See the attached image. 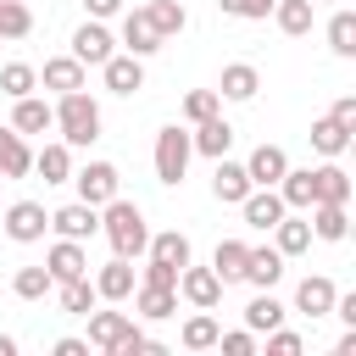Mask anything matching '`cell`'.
<instances>
[{
  "instance_id": "cell-1",
  "label": "cell",
  "mask_w": 356,
  "mask_h": 356,
  "mask_svg": "<svg viewBox=\"0 0 356 356\" xmlns=\"http://www.w3.org/2000/svg\"><path fill=\"white\" fill-rule=\"evenodd\" d=\"M100 234L111 239V256H128V261H139V256H145V239H150L145 211H139L134 200H122V195H111V200L100 206Z\"/></svg>"
},
{
  "instance_id": "cell-2",
  "label": "cell",
  "mask_w": 356,
  "mask_h": 356,
  "mask_svg": "<svg viewBox=\"0 0 356 356\" xmlns=\"http://www.w3.org/2000/svg\"><path fill=\"white\" fill-rule=\"evenodd\" d=\"M50 111H56V128H61V139H67L72 150H83V145L100 139V100H95V95L67 89V95H56Z\"/></svg>"
},
{
  "instance_id": "cell-3",
  "label": "cell",
  "mask_w": 356,
  "mask_h": 356,
  "mask_svg": "<svg viewBox=\"0 0 356 356\" xmlns=\"http://www.w3.org/2000/svg\"><path fill=\"white\" fill-rule=\"evenodd\" d=\"M189 156H195V145H189V128L167 122V128L156 134V178H161V184H184V172H189Z\"/></svg>"
},
{
  "instance_id": "cell-4",
  "label": "cell",
  "mask_w": 356,
  "mask_h": 356,
  "mask_svg": "<svg viewBox=\"0 0 356 356\" xmlns=\"http://www.w3.org/2000/svg\"><path fill=\"white\" fill-rule=\"evenodd\" d=\"M0 228H6V239H17V245H39V239L50 234V211H44L39 200H11V206L0 211Z\"/></svg>"
},
{
  "instance_id": "cell-5",
  "label": "cell",
  "mask_w": 356,
  "mask_h": 356,
  "mask_svg": "<svg viewBox=\"0 0 356 356\" xmlns=\"http://www.w3.org/2000/svg\"><path fill=\"white\" fill-rule=\"evenodd\" d=\"M67 184H78V200H89V206H106L111 195H122V172H117L111 161H89V167H78Z\"/></svg>"
},
{
  "instance_id": "cell-6",
  "label": "cell",
  "mask_w": 356,
  "mask_h": 356,
  "mask_svg": "<svg viewBox=\"0 0 356 356\" xmlns=\"http://www.w3.org/2000/svg\"><path fill=\"white\" fill-rule=\"evenodd\" d=\"M50 228H56V239H89V234H100V206L67 200V206L50 211Z\"/></svg>"
},
{
  "instance_id": "cell-7",
  "label": "cell",
  "mask_w": 356,
  "mask_h": 356,
  "mask_svg": "<svg viewBox=\"0 0 356 356\" xmlns=\"http://www.w3.org/2000/svg\"><path fill=\"white\" fill-rule=\"evenodd\" d=\"M222 289H228V284H222V278H217L211 267H189V261L178 267V295H184L189 306H200V312H211V306L222 300Z\"/></svg>"
},
{
  "instance_id": "cell-8",
  "label": "cell",
  "mask_w": 356,
  "mask_h": 356,
  "mask_svg": "<svg viewBox=\"0 0 356 356\" xmlns=\"http://www.w3.org/2000/svg\"><path fill=\"white\" fill-rule=\"evenodd\" d=\"M100 78H106L111 95H139V89H145V61L128 56V50H111V56L100 61Z\"/></svg>"
},
{
  "instance_id": "cell-9",
  "label": "cell",
  "mask_w": 356,
  "mask_h": 356,
  "mask_svg": "<svg viewBox=\"0 0 356 356\" xmlns=\"http://www.w3.org/2000/svg\"><path fill=\"white\" fill-rule=\"evenodd\" d=\"M117 17H122V50H128V56H139V61H145V56H156V50L167 44V39L150 28L145 6H134V11H117Z\"/></svg>"
},
{
  "instance_id": "cell-10",
  "label": "cell",
  "mask_w": 356,
  "mask_h": 356,
  "mask_svg": "<svg viewBox=\"0 0 356 356\" xmlns=\"http://www.w3.org/2000/svg\"><path fill=\"white\" fill-rule=\"evenodd\" d=\"M89 284H95V295H100V300H111V306H117V300H128V295H134L139 273H134V261H128V256H111Z\"/></svg>"
},
{
  "instance_id": "cell-11",
  "label": "cell",
  "mask_w": 356,
  "mask_h": 356,
  "mask_svg": "<svg viewBox=\"0 0 356 356\" xmlns=\"http://www.w3.org/2000/svg\"><path fill=\"white\" fill-rule=\"evenodd\" d=\"M111 50H117L111 28H106V22H95V17H83V28L72 33V56H78L83 67H100V61H106Z\"/></svg>"
},
{
  "instance_id": "cell-12",
  "label": "cell",
  "mask_w": 356,
  "mask_h": 356,
  "mask_svg": "<svg viewBox=\"0 0 356 356\" xmlns=\"http://www.w3.org/2000/svg\"><path fill=\"white\" fill-rule=\"evenodd\" d=\"M250 189H256V184H250L245 161H228V156H217V172H211V195H217L222 206H239Z\"/></svg>"
},
{
  "instance_id": "cell-13",
  "label": "cell",
  "mask_w": 356,
  "mask_h": 356,
  "mask_svg": "<svg viewBox=\"0 0 356 356\" xmlns=\"http://www.w3.org/2000/svg\"><path fill=\"white\" fill-rule=\"evenodd\" d=\"M44 267H50V278H56V284H67V278H83V273H89L83 239H56V245L44 250Z\"/></svg>"
},
{
  "instance_id": "cell-14",
  "label": "cell",
  "mask_w": 356,
  "mask_h": 356,
  "mask_svg": "<svg viewBox=\"0 0 356 356\" xmlns=\"http://www.w3.org/2000/svg\"><path fill=\"white\" fill-rule=\"evenodd\" d=\"M334 278H323V273H306L300 284H295V312H306V317H328L334 312Z\"/></svg>"
},
{
  "instance_id": "cell-15",
  "label": "cell",
  "mask_w": 356,
  "mask_h": 356,
  "mask_svg": "<svg viewBox=\"0 0 356 356\" xmlns=\"http://www.w3.org/2000/svg\"><path fill=\"white\" fill-rule=\"evenodd\" d=\"M39 83L56 89V95H67V89H83V83H89V67H83L78 56H50V61L39 67Z\"/></svg>"
},
{
  "instance_id": "cell-16",
  "label": "cell",
  "mask_w": 356,
  "mask_h": 356,
  "mask_svg": "<svg viewBox=\"0 0 356 356\" xmlns=\"http://www.w3.org/2000/svg\"><path fill=\"white\" fill-rule=\"evenodd\" d=\"M11 128L28 139V134H50L56 128V111H50V100H39V95H22V100H11Z\"/></svg>"
},
{
  "instance_id": "cell-17",
  "label": "cell",
  "mask_w": 356,
  "mask_h": 356,
  "mask_svg": "<svg viewBox=\"0 0 356 356\" xmlns=\"http://www.w3.org/2000/svg\"><path fill=\"white\" fill-rule=\"evenodd\" d=\"M284 167H289L284 145H256V150L245 156V172H250V184H256V189H273V184L284 178Z\"/></svg>"
},
{
  "instance_id": "cell-18",
  "label": "cell",
  "mask_w": 356,
  "mask_h": 356,
  "mask_svg": "<svg viewBox=\"0 0 356 356\" xmlns=\"http://www.w3.org/2000/svg\"><path fill=\"white\" fill-rule=\"evenodd\" d=\"M284 211H289V206L278 200V189H250V195L239 200V217H245V228H261V234H267V228H273Z\"/></svg>"
},
{
  "instance_id": "cell-19",
  "label": "cell",
  "mask_w": 356,
  "mask_h": 356,
  "mask_svg": "<svg viewBox=\"0 0 356 356\" xmlns=\"http://www.w3.org/2000/svg\"><path fill=\"white\" fill-rule=\"evenodd\" d=\"M256 89H261V72H256L250 61H228L222 78H217V95H222V100H239V106L256 100Z\"/></svg>"
},
{
  "instance_id": "cell-20",
  "label": "cell",
  "mask_w": 356,
  "mask_h": 356,
  "mask_svg": "<svg viewBox=\"0 0 356 356\" xmlns=\"http://www.w3.org/2000/svg\"><path fill=\"white\" fill-rule=\"evenodd\" d=\"M189 145H195V156H228L234 150V128L222 122V111L217 117H206V122H195V134H189Z\"/></svg>"
},
{
  "instance_id": "cell-21",
  "label": "cell",
  "mask_w": 356,
  "mask_h": 356,
  "mask_svg": "<svg viewBox=\"0 0 356 356\" xmlns=\"http://www.w3.org/2000/svg\"><path fill=\"white\" fill-rule=\"evenodd\" d=\"M312 184H317V200H328V206H350V172L328 156L323 167H312ZM312 200V206H317Z\"/></svg>"
},
{
  "instance_id": "cell-22",
  "label": "cell",
  "mask_w": 356,
  "mask_h": 356,
  "mask_svg": "<svg viewBox=\"0 0 356 356\" xmlns=\"http://www.w3.org/2000/svg\"><path fill=\"white\" fill-rule=\"evenodd\" d=\"M267 234H273V245H278V256H284V261L312 250V222H306V217H289V211H284V217H278Z\"/></svg>"
},
{
  "instance_id": "cell-23",
  "label": "cell",
  "mask_w": 356,
  "mask_h": 356,
  "mask_svg": "<svg viewBox=\"0 0 356 356\" xmlns=\"http://www.w3.org/2000/svg\"><path fill=\"white\" fill-rule=\"evenodd\" d=\"M278 278H284V256H278V245H250V256H245V284L273 289Z\"/></svg>"
},
{
  "instance_id": "cell-24",
  "label": "cell",
  "mask_w": 356,
  "mask_h": 356,
  "mask_svg": "<svg viewBox=\"0 0 356 356\" xmlns=\"http://www.w3.org/2000/svg\"><path fill=\"white\" fill-rule=\"evenodd\" d=\"M273 189H278V200H284L289 211H306V206L317 200V184H312V167H284V178H278Z\"/></svg>"
},
{
  "instance_id": "cell-25",
  "label": "cell",
  "mask_w": 356,
  "mask_h": 356,
  "mask_svg": "<svg viewBox=\"0 0 356 356\" xmlns=\"http://www.w3.org/2000/svg\"><path fill=\"white\" fill-rule=\"evenodd\" d=\"M306 211H312V217H306V222H312V239H328V245H339V239L350 234V211H345V206H328V200H317V206H306Z\"/></svg>"
},
{
  "instance_id": "cell-26",
  "label": "cell",
  "mask_w": 356,
  "mask_h": 356,
  "mask_svg": "<svg viewBox=\"0 0 356 356\" xmlns=\"http://www.w3.org/2000/svg\"><path fill=\"white\" fill-rule=\"evenodd\" d=\"M33 172V150L17 128H0V178H28Z\"/></svg>"
},
{
  "instance_id": "cell-27",
  "label": "cell",
  "mask_w": 356,
  "mask_h": 356,
  "mask_svg": "<svg viewBox=\"0 0 356 356\" xmlns=\"http://www.w3.org/2000/svg\"><path fill=\"white\" fill-rule=\"evenodd\" d=\"M245 256H250L245 239H217V250H211V273H217L222 284H245Z\"/></svg>"
},
{
  "instance_id": "cell-28",
  "label": "cell",
  "mask_w": 356,
  "mask_h": 356,
  "mask_svg": "<svg viewBox=\"0 0 356 356\" xmlns=\"http://www.w3.org/2000/svg\"><path fill=\"white\" fill-rule=\"evenodd\" d=\"M50 295L61 300V312H67V317H89V312L100 306V295H95V284H89V273H83V278H67V284H56Z\"/></svg>"
},
{
  "instance_id": "cell-29",
  "label": "cell",
  "mask_w": 356,
  "mask_h": 356,
  "mask_svg": "<svg viewBox=\"0 0 356 356\" xmlns=\"http://www.w3.org/2000/svg\"><path fill=\"white\" fill-rule=\"evenodd\" d=\"M33 172H39L44 184H67V178H72V145H67V139L44 145V150L33 156Z\"/></svg>"
},
{
  "instance_id": "cell-30",
  "label": "cell",
  "mask_w": 356,
  "mask_h": 356,
  "mask_svg": "<svg viewBox=\"0 0 356 356\" xmlns=\"http://www.w3.org/2000/svg\"><path fill=\"white\" fill-rule=\"evenodd\" d=\"M134 306H139V317H150V323H161V317H172L178 312V289H156V284H134V295H128Z\"/></svg>"
},
{
  "instance_id": "cell-31",
  "label": "cell",
  "mask_w": 356,
  "mask_h": 356,
  "mask_svg": "<svg viewBox=\"0 0 356 356\" xmlns=\"http://www.w3.org/2000/svg\"><path fill=\"white\" fill-rule=\"evenodd\" d=\"M284 312H289V306H284L273 289H256V300L245 306V328H250V334H267V328L284 323Z\"/></svg>"
},
{
  "instance_id": "cell-32",
  "label": "cell",
  "mask_w": 356,
  "mask_h": 356,
  "mask_svg": "<svg viewBox=\"0 0 356 356\" xmlns=\"http://www.w3.org/2000/svg\"><path fill=\"white\" fill-rule=\"evenodd\" d=\"M145 256H156V261H167V267H184V261H189V234L161 228V234L145 239Z\"/></svg>"
},
{
  "instance_id": "cell-33",
  "label": "cell",
  "mask_w": 356,
  "mask_h": 356,
  "mask_svg": "<svg viewBox=\"0 0 356 356\" xmlns=\"http://www.w3.org/2000/svg\"><path fill=\"white\" fill-rule=\"evenodd\" d=\"M312 17H317V6H312V0H273V22H278L289 39L312 33Z\"/></svg>"
},
{
  "instance_id": "cell-34",
  "label": "cell",
  "mask_w": 356,
  "mask_h": 356,
  "mask_svg": "<svg viewBox=\"0 0 356 356\" xmlns=\"http://www.w3.org/2000/svg\"><path fill=\"white\" fill-rule=\"evenodd\" d=\"M145 17H150V28H156L161 39H178V33L189 28V11H184L178 0H150V6H145Z\"/></svg>"
},
{
  "instance_id": "cell-35",
  "label": "cell",
  "mask_w": 356,
  "mask_h": 356,
  "mask_svg": "<svg viewBox=\"0 0 356 356\" xmlns=\"http://www.w3.org/2000/svg\"><path fill=\"white\" fill-rule=\"evenodd\" d=\"M312 150H317V156H345V150H350V128L334 122V117H317V122H312Z\"/></svg>"
},
{
  "instance_id": "cell-36",
  "label": "cell",
  "mask_w": 356,
  "mask_h": 356,
  "mask_svg": "<svg viewBox=\"0 0 356 356\" xmlns=\"http://www.w3.org/2000/svg\"><path fill=\"white\" fill-rule=\"evenodd\" d=\"M50 289H56V278H50V267H44V261H39V267H17V273H11V295H17V300H44Z\"/></svg>"
},
{
  "instance_id": "cell-37",
  "label": "cell",
  "mask_w": 356,
  "mask_h": 356,
  "mask_svg": "<svg viewBox=\"0 0 356 356\" xmlns=\"http://www.w3.org/2000/svg\"><path fill=\"white\" fill-rule=\"evenodd\" d=\"M33 89H39V67H28V61H6L0 67V95L6 100H22Z\"/></svg>"
},
{
  "instance_id": "cell-38",
  "label": "cell",
  "mask_w": 356,
  "mask_h": 356,
  "mask_svg": "<svg viewBox=\"0 0 356 356\" xmlns=\"http://www.w3.org/2000/svg\"><path fill=\"white\" fill-rule=\"evenodd\" d=\"M217 334H222V328H217V317L195 306V317L184 323V334H178V345H184V350H211V345H217Z\"/></svg>"
},
{
  "instance_id": "cell-39",
  "label": "cell",
  "mask_w": 356,
  "mask_h": 356,
  "mask_svg": "<svg viewBox=\"0 0 356 356\" xmlns=\"http://www.w3.org/2000/svg\"><path fill=\"white\" fill-rule=\"evenodd\" d=\"M328 50H334V56H345V61L356 56V11H345V6H339V11L328 17Z\"/></svg>"
},
{
  "instance_id": "cell-40",
  "label": "cell",
  "mask_w": 356,
  "mask_h": 356,
  "mask_svg": "<svg viewBox=\"0 0 356 356\" xmlns=\"http://www.w3.org/2000/svg\"><path fill=\"white\" fill-rule=\"evenodd\" d=\"M33 33V11L22 0H0V39H28Z\"/></svg>"
},
{
  "instance_id": "cell-41",
  "label": "cell",
  "mask_w": 356,
  "mask_h": 356,
  "mask_svg": "<svg viewBox=\"0 0 356 356\" xmlns=\"http://www.w3.org/2000/svg\"><path fill=\"white\" fill-rule=\"evenodd\" d=\"M222 111V95L217 89H189L184 95V122H206V117H217Z\"/></svg>"
},
{
  "instance_id": "cell-42",
  "label": "cell",
  "mask_w": 356,
  "mask_h": 356,
  "mask_svg": "<svg viewBox=\"0 0 356 356\" xmlns=\"http://www.w3.org/2000/svg\"><path fill=\"white\" fill-rule=\"evenodd\" d=\"M222 17H239V22H267L273 17V0H217Z\"/></svg>"
},
{
  "instance_id": "cell-43",
  "label": "cell",
  "mask_w": 356,
  "mask_h": 356,
  "mask_svg": "<svg viewBox=\"0 0 356 356\" xmlns=\"http://www.w3.org/2000/svg\"><path fill=\"white\" fill-rule=\"evenodd\" d=\"M300 350H306V339H300L295 328H284V323L267 328V356H300Z\"/></svg>"
},
{
  "instance_id": "cell-44",
  "label": "cell",
  "mask_w": 356,
  "mask_h": 356,
  "mask_svg": "<svg viewBox=\"0 0 356 356\" xmlns=\"http://www.w3.org/2000/svg\"><path fill=\"white\" fill-rule=\"evenodd\" d=\"M139 284H156V289H178V267H167V261L145 256V267H139Z\"/></svg>"
},
{
  "instance_id": "cell-45",
  "label": "cell",
  "mask_w": 356,
  "mask_h": 356,
  "mask_svg": "<svg viewBox=\"0 0 356 356\" xmlns=\"http://www.w3.org/2000/svg\"><path fill=\"white\" fill-rule=\"evenodd\" d=\"M217 345H222L228 356H256V334H250V328H234V334H217Z\"/></svg>"
},
{
  "instance_id": "cell-46",
  "label": "cell",
  "mask_w": 356,
  "mask_h": 356,
  "mask_svg": "<svg viewBox=\"0 0 356 356\" xmlns=\"http://www.w3.org/2000/svg\"><path fill=\"white\" fill-rule=\"evenodd\" d=\"M328 117H334V122H345V128H350V134H356V95H339V100H334V111H328Z\"/></svg>"
},
{
  "instance_id": "cell-47",
  "label": "cell",
  "mask_w": 356,
  "mask_h": 356,
  "mask_svg": "<svg viewBox=\"0 0 356 356\" xmlns=\"http://www.w3.org/2000/svg\"><path fill=\"white\" fill-rule=\"evenodd\" d=\"M117 11H122V0H83V17H95V22H106Z\"/></svg>"
},
{
  "instance_id": "cell-48",
  "label": "cell",
  "mask_w": 356,
  "mask_h": 356,
  "mask_svg": "<svg viewBox=\"0 0 356 356\" xmlns=\"http://www.w3.org/2000/svg\"><path fill=\"white\" fill-rule=\"evenodd\" d=\"M56 356H89V339H72L67 334V339H56Z\"/></svg>"
},
{
  "instance_id": "cell-49",
  "label": "cell",
  "mask_w": 356,
  "mask_h": 356,
  "mask_svg": "<svg viewBox=\"0 0 356 356\" xmlns=\"http://www.w3.org/2000/svg\"><path fill=\"white\" fill-rule=\"evenodd\" d=\"M334 356H356V328H350V334H339V345H334Z\"/></svg>"
},
{
  "instance_id": "cell-50",
  "label": "cell",
  "mask_w": 356,
  "mask_h": 356,
  "mask_svg": "<svg viewBox=\"0 0 356 356\" xmlns=\"http://www.w3.org/2000/svg\"><path fill=\"white\" fill-rule=\"evenodd\" d=\"M0 356H17V339L11 334H0Z\"/></svg>"
},
{
  "instance_id": "cell-51",
  "label": "cell",
  "mask_w": 356,
  "mask_h": 356,
  "mask_svg": "<svg viewBox=\"0 0 356 356\" xmlns=\"http://www.w3.org/2000/svg\"><path fill=\"white\" fill-rule=\"evenodd\" d=\"M312 6H328V0H312Z\"/></svg>"
}]
</instances>
